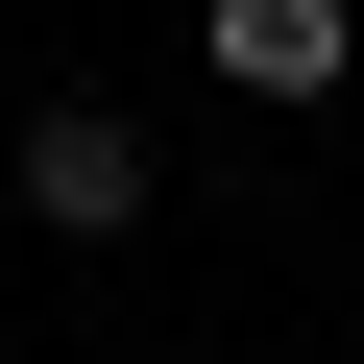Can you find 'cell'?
<instances>
[{"label":"cell","instance_id":"obj_2","mask_svg":"<svg viewBox=\"0 0 364 364\" xmlns=\"http://www.w3.org/2000/svg\"><path fill=\"white\" fill-rule=\"evenodd\" d=\"M195 49H219V97H267V122H316V97L364 73L340 0H195Z\"/></svg>","mask_w":364,"mask_h":364},{"label":"cell","instance_id":"obj_1","mask_svg":"<svg viewBox=\"0 0 364 364\" xmlns=\"http://www.w3.org/2000/svg\"><path fill=\"white\" fill-rule=\"evenodd\" d=\"M0 170H25V219H49V243H122V219H146V122H122V97H49Z\"/></svg>","mask_w":364,"mask_h":364}]
</instances>
